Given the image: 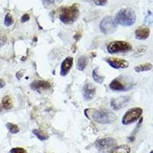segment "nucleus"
<instances>
[{
  "mask_svg": "<svg viewBox=\"0 0 153 153\" xmlns=\"http://www.w3.org/2000/svg\"><path fill=\"white\" fill-rule=\"evenodd\" d=\"M85 114L89 119L101 124L112 123L117 119V116L112 112L107 110H99L95 109H87Z\"/></svg>",
  "mask_w": 153,
  "mask_h": 153,
  "instance_id": "obj_1",
  "label": "nucleus"
},
{
  "mask_svg": "<svg viewBox=\"0 0 153 153\" xmlns=\"http://www.w3.org/2000/svg\"><path fill=\"white\" fill-rule=\"evenodd\" d=\"M79 16V6L76 3L63 8L60 11V20L64 24H72Z\"/></svg>",
  "mask_w": 153,
  "mask_h": 153,
  "instance_id": "obj_2",
  "label": "nucleus"
},
{
  "mask_svg": "<svg viewBox=\"0 0 153 153\" xmlns=\"http://www.w3.org/2000/svg\"><path fill=\"white\" fill-rule=\"evenodd\" d=\"M115 21L122 26H131L136 22V14L131 9H123L117 12Z\"/></svg>",
  "mask_w": 153,
  "mask_h": 153,
  "instance_id": "obj_3",
  "label": "nucleus"
},
{
  "mask_svg": "<svg viewBox=\"0 0 153 153\" xmlns=\"http://www.w3.org/2000/svg\"><path fill=\"white\" fill-rule=\"evenodd\" d=\"M132 49L131 44L128 42L122 41H116L111 42L107 47V51L110 54L123 53V52L129 51Z\"/></svg>",
  "mask_w": 153,
  "mask_h": 153,
  "instance_id": "obj_4",
  "label": "nucleus"
},
{
  "mask_svg": "<svg viewBox=\"0 0 153 153\" xmlns=\"http://www.w3.org/2000/svg\"><path fill=\"white\" fill-rule=\"evenodd\" d=\"M117 24L115 21L114 18L112 16H107L103 19L99 25L101 32L104 34H113L117 30Z\"/></svg>",
  "mask_w": 153,
  "mask_h": 153,
  "instance_id": "obj_5",
  "label": "nucleus"
},
{
  "mask_svg": "<svg viewBox=\"0 0 153 153\" xmlns=\"http://www.w3.org/2000/svg\"><path fill=\"white\" fill-rule=\"evenodd\" d=\"M142 114V109L139 107L129 109L122 117V124L129 125L132 122H135L141 117Z\"/></svg>",
  "mask_w": 153,
  "mask_h": 153,
  "instance_id": "obj_6",
  "label": "nucleus"
},
{
  "mask_svg": "<svg viewBox=\"0 0 153 153\" xmlns=\"http://www.w3.org/2000/svg\"><path fill=\"white\" fill-rule=\"evenodd\" d=\"M117 141L113 138H104V139H99L96 142V148L99 151H105V150H109L114 148L117 145Z\"/></svg>",
  "mask_w": 153,
  "mask_h": 153,
  "instance_id": "obj_7",
  "label": "nucleus"
},
{
  "mask_svg": "<svg viewBox=\"0 0 153 153\" xmlns=\"http://www.w3.org/2000/svg\"><path fill=\"white\" fill-rule=\"evenodd\" d=\"M130 97H120L113 99L111 100V107L115 110H119V109L124 108L129 103L130 100Z\"/></svg>",
  "mask_w": 153,
  "mask_h": 153,
  "instance_id": "obj_8",
  "label": "nucleus"
},
{
  "mask_svg": "<svg viewBox=\"0 0 153 153\" xmlns=\"http://www.w3.org/2000/svg\"><path fill=\"white\" fill-rule=\"evenodd\" d=\"M106 61L113 68L120 69L129 67L128 61L123 59H119L117 57H107Z\"/></svg>",
  "mask_w": 153,
  "mask_h": 153,
  "instance_id": "obj_9",
  "label": "nucleus"
},
{
  "mask_svg": "<svg viewBox=\"0 0 153 153\" xmlns=\"http://www.w3.org/2000/svg\"><path fill=\"white\" fill-rule=\"evenodd\" d=\"M96 94V88L92 84L87 83L83 87V95L86 100H90Z\"/></svg>",
  "mask_w": 153,
  "mask_h": 153,
  "instance_id": "obj_10",
  "label": "nucleus"
},
{
  "mask_svg": "<svg viewBox=\"0 0 153 153\" xmlns=\"http://www.w3.org/2000/svg\"><path fill=\"white\" fill-rule=\"evenodd\" d=\"M73 58L71 57H68L67 58H65L64 61L62 62L61 67V75L63 76H65L67 74L72 67L73 65Z\"/></svg>",
  "mask_w": 153,
  "mask_h": 153,
  "instance_id": "obj_11",
  "label": "nucleus"
},
{
  "mask_svg": "<svg viewBox=\"0 0 153 153\" xmlns=\"http://www.w3.org/2000/svg\"><path fill=\"white\" fill-rule=\"evenodd\" d=\"M51 87V84L48 81L44 80H34L30 85V87L32 90H48Z\"/></svg>",
  "mask_w": 153,
  "mask_h": 153,
  "instance_id": "obj_12",
  "label": "nucleus"
},
{
  "mask_svg": "<svg viewBox=\"0 0 153 153\" xmlns=\"http://www.w3.org/2000/svg\"><path fill=\"white\" fill-rule=\"evenodd\" d=\"M150 31L148 28L145 27H141L136 31V38L139 40H145L149 38Z\"/></svg>",
  "mask_w": 153,
  "mask_h": 153,
  "instance_id": "obj_13",
  "label": "nucleus"
},
{
  "mask_svg": "<svg viewBox=\"0 0 153 153\" xmlns=\"http://www.w3.org/2000/svg\"><path fill=\"white\" fill-rule=\"evenodd\" d=\"M109 153H130V148L126 145L115 146L114 148L110 149Z\"/></svg>",
  "mask_w": 153,
  "mask_h": 153,
  "instance_id": "obj_14",
  "label": "nucleus"
},
{
  "mask_svg": "<svg viewBox=\"0 0 153 153\" xmlns=\"http://www.w3.org/2000/svg\"><path fill=\"white\" fill-rule=\"evenodd\" d=\"M109 87L113 90H118V91L125 90V86L122 84L121 81H119V80H118V79L113 80V81L110 83V84H109Z\"/></svg>",
  "mask_w": 153,
  "mask_h": 153,
  "instance_id": "obj_15",
  "label": "nucleus"
},
{
  "mask_svg": "<svg viewBox=\"0 0 153 153\" xmlns=\"http://www.w3.org/2000/svg\"><path fill=\"white\" fill-rule=\"evenodd\" d=\"M2 107L6 109H11L13 107V103H12L11 99L10 98L9 96H6L2 98Z\"/></svg>",
  "mask_w": 153,
  "mask_h": 153,
  "instance_id": "obj_16",
  "label": "nucleus"
},
{
  "mask_svg": "<svg viewBox=\"0 0 153 153\" xmlns=\"http://www.w3.org/2000/svg\"><path fill=\"white\" fill-rule=\"evenodd\" d=\"M87 57H84V56H81L78 58L77 60V64H76V68L78 69L79 71H84L85 67L87 66Z\"/></svg>",
  "mask_w": 153,
  "mask_h": 153,
  "instance_id": "obj_17",
  "label": "nucleus"
},
{
  "mask_svg": "<svg viewBox=\"0 0 153 153\" xmlns=\"http://www.w3.org/2000/svg\"><path fill=\"white\" fill-rule=\"evenodd\" d=\"M152 68V65L149 63L142 64L141 65H139L137 67H135V71L136 72H142V71H150Z\"/></svg>",
  "mask_w": 153,
  "mask_h": 153,
  "instance_id": "obj_18",
  "label": "nucleus"
},
{
  "mask_svg": "<svg viewBox=\"0 0 153 153\" xmlns=\"http://www.w3.org/2000/svg\"><path fill=\"white\" fill-rule=\"evenodd\" d=\"M32 132L36 136V137L38 138V139L46 140L48 139V134L44 132V131H41L40 129H34L32 131Z\"/></svg>",
  "mask_w": 153,
  "mask_h": 153,
  "instance_id": "obj_19",
  "label": "nucleus"
},
{
  "mask_svg": "<svg viewBox=\"0 0 153 153\" xmlns=\"http://www.w3.org/2000/svg\"><path fill=\"white\" fill-rule=\"evenodd\" d=\"M92 76H93V78H94V81H96L98 84H102L104 80V76H101L98 74V67L95 68L93 71V73H92Z\"/></svg>",
  "mask_w": 153,
  "mask_h": 153,
  "instance_id": "obj_20",
  "label": "nucleus"
},
{
  "mask_svg": "<svg viewBox=\"0 0 153 153\" xmlns=\"http://www.w3.org/2000/svg\"><path fill=\"white\" fill-rule=\"evenodd\" d=\"M6 127L8 128L9 131L12 134H16L19 132V128L17 125L11 123V122H8L6 124Z\"/></svg>",
  "mask_w": 153,
  "mask_h": 153,
  "instance_id": "obj_21",
  "label": "nucleus"
},
{
  "mask_svg": "<svg viewBox=\"0 0 153 153\" xmlns=\"http://www.w3.org/2000/svg\"><path fill=\"white\" fill-rule=\"evenodd\" d=\"M4 23H5V25L7 27L11 26L12 24L14 23V19L12 17V15H11L10 13H7L5 17V21H4Z\"/></svg>",
  "mask_w": 153,
  "mask_h": 153,
  "instance_id": "obj_22",
  "label": "nucleus"
},
{
  "mask_svg": "<svg viewBox=\"0 0 153 153\" xmlns=\"http://www.w3.org/2000/svg\"><path fill=\"white\" fill-rule=\"evenodd\" d=\"M58 0H42L43 4L45 7H50L52 5H54Z\"/></svg>",
  "mask_w": 153,
  "mask_h": 153,
  "instance_id": "obj_23",
  "label": "nucleus"
},
{
  "mask_svg": "<svg viewBox=\"0 0 153 153\" xmlns=\"http://www.w3.org/2000/svg\"><path fill=\"white\" fill-rule=\"evenodd\" d=\"M9 153H27L26 150L23 148H13L10 150Z\"/></svg>",
  "mask_w": 153,
  "mask_h": 153,
  "instance_id": "obj_24",
  "label": "nucleus"
},
{
  "mask_svg": "<svg viewBox=\"0 0 153 153\" xmlns=\"http://www.w3.org/2000/svg\"><path fill=\"white\" fill-rule=\"evenodd\" d=\"M91 2H93L97 6H105L107 3V0H91Z\"/></svg>",
  "mask_w": 153,
  "mask_h": 153,
  "instance_id": "obj_25",
  "label": "nucleus"
},
{
  "mask_svg": "<svg viewBox=\"0 0 153 153\" xmlns=\"http://www.w3.org/2000/svg\"><path fill=\"white\" fill-rule=\"evenodd\" d=\"M29 19H30V16H29V15H28V14H25L24 15H22V17H21V22H26L27 21H29Z\"/></svg>",
  "mask_w": 153,
  "mask_h": 153,
  "instance_id": "obj_26",
  "label": "nucleus"
},
{
  "mask_svg": "<svg viewBox=\"0 0 153 153\" xmlns=\"http://www.w3.org/2000/svg\"><path fill=\"white\" fill-rule=\"evenodd\" d=\"M5 86H6V82H5L2 79L0 78V89H2V88L4 87Z\"/></svg>",
  "mask_w": 153,
  "mask_h": 153,
  "instance_id": "obj_27",
  "label": "nucleus"
},
{
  "mask_svg": "<svg viewBox=\"0 0 153 153\" xmlns=\"http://www.w3.org/2000/svg\"><path fill=\"white\" fill-rule=\"evenodd\" d=\"M2 107H1V106H0V113H1V112H2Z\"/></svg>",
  "mask_w": 153,
  "mask_h": 153,
  "instance_id": "obj_28",
  "label": "nucleus"
},
{
  "mask_svg": "<svg viewBox=\"0 0 153 153\" xmlns=\"http://www.w3.org/2000/svg\"><path fill=\"white\" fill-rule=\"evenodd\" d=\"M85 1H87V2H91V0H85Z\"/></svg>",
  "mask_w": 153,
  "mask_h": 153,
  "instance_id": "obj_29",
  "label": "nucleus"
},
{
  "mask_svg": "<svg viewBox=\"0 0 153 153\" xmlns=\"http://www.w3.org/2000/svg\"><path fill=\"white\" fill-rule=\"evenodd\" d=\"M150 153H153V151H152V152H150Z\"/></svg>",
  "mask_w": 153,
  "mask_h": 153,
  "instance_id": "obj_30",
  "label": "nucleus"
}]
</instances>
